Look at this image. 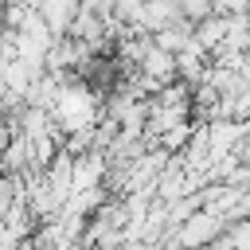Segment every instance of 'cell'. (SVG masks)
I'll return each mask as SVG.
<instances>
[{
    "mask_svg": "<svg viewBox=\"0 0 250 250\" xmlns=\"http://www.w3.org/2000/svg\"><path fill=\"white\" fill-rule=\"evenodd\" d=\"M227 219L223 215H215V211H195V215H188L180 227H176V246H184V250H199V246H207V242H215L219 234H227Z\"/></svg>",
    "mask_w": 250,
    "mask_h": 250,
    "instance_id": "cell-1",
    "label": "cell"
},
{
    "mask_svg": "<svg viewBox=\"0 0 250 250\" xmlns=\"http://www.w3.org/2000/svg\"><path fill=\"white\" fill-rule=\"evenodd\" d=\"M39 20L47 23V31L59 39V35H70L78 12H82V0H39Z\"/></svg>",
    "mask_w": 250,
    "mask_h": 250,
    "instance_id": "cell-2",
    "label": "cell"
},
{
    "mask_svg": "<svg viewBox=\"0 0 250 250\" xmlns=\"http://www.w3.org/2000/svg\"><path fill=\"white\" fill-rule=\"evenodd\" d=\"M215 16V0H180V20H188L191 27Z\"/></svg>",
    "mask_w": 250,
    "mask_h": 250,
    "instance_id": "cell-3",
    "label": "cell"
},
{
    "mask_svg": "<svg viewBox=\"0 0 250 250\" xmlns=\"http://www.w3.org/2000/svg\"><path fill=\"white\" fill-rule=\"evenodd\" d=\"M227 238H230V246H234V250H250V219L230 223V227H227Z\"/></svg>",
    "mask_w": 250,
    "mask_h": 250,
    "instance_id": "cell-4",
    "label": "cell"
},
{
    "mask_svg": "<svg viewBox=\"0 0 250 250\" xmlns=\"http://www.w3.org/2000/svg\"><path fill=\"white\" fill-rule=\"evenodd\" d=\"M199 250H234V246H230V238H227V234H219L215 242H207V246H199Z\"/></svg>",
    "mask_w": 250,
    "mask_h": 250,
    "instance_id": "cell-5",
    "label": "cell"
}]
</instances>
